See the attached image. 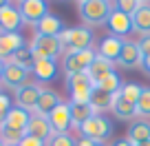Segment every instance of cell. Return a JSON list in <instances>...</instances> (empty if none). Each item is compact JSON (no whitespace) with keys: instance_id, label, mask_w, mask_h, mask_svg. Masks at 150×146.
<instances>
[{"instance_id":"ee69618b","label":"cell","mask_w":150,"mask_h":146,"mask_svg":"<svg viewBox=\"0 0 150 146\" xmlns=\"http://www.w3.org/2000/svg\"><path fill=\"white\" fill-rule=\"evenodd\" d=\"M0 146H5V144H2V140H0Z\"/></svg>"},{"instance_id":"7c38bea8","label":"cell","mask_w":150,"mask_h":146,"mask_svg":"<svg viewBox=\"0 0 150 146\" xmlns=\"http://www.w3.org/2000/svg\"><path fill=\"white\" fill-rule=\"evenodd\" d=\"M24 24L20 9L13 7L11 2H7L2 9H0V31L2 33H18V29Z\"/></svg>"},{"instance_id":"277c9868","label":"cell","mask_w":150,"mask_h":146,"mask_svg":"<svg viewBox=\"0 0 150 146\" xmlns=\"http://www.w3.org/2000/svg\"><path fill=\"white\" fill-rule=\"evenodd\" d=\"M33 62L35 60H55L57 56H64V47L57 38H47V36H35L29 44Z\"/></svg>"},{"instance_id":"ba28073f","label":"cell","mask_w":150,"mask_h":146,"mask_svg":"<svg viewBox=\"0 0 150 146\" xmlns=\"http://www.w3.org/2000/svg\"><path fill=\"white\" fill-rule=\"evenodd\" d=\"M13 98H16V106L22 108V111H29L33 113L38 106V100H40V93H42V86L38 82H29V84L20 86L18 91H13Z\"/></svg>"},{"instance_id":"9c48e42d","label":"cell","mask_w":150,"mask_h":146,"mask_svg":"<svg viewBox=\"0 0 150 146\" xmlns=\"http://www.w3.org/2000/svg\"><path fill=\"white\" fill-rule=\"evenodd\" d=\"M49 124H51L53 133H69V128L73 126L71 122V104L60 102L51 113H49Z\"/></svg>"},{"instance_id":"8992f818","label":"cell","mask_w":150,"mask_h":146,"mask_svg":"<svg viewBox=\"0 0 150 146\" xmlns=\"http://www.w3.org/2000/svg\"><path fill=\"white\" fill-rule=\"evenodd\" d=\"M95 58H97V53L93 51V47L84 49V51H77V53H66L64 56V64H62L64 75L71 78V75H77V73H86Z\"/></svg>"},{"instance_id":"e575fe53","label":"cell","mask_w":150,"mask_h":146,"mask_svg":"<svg viewBox=\"0 0 150 146\" xmlns=\"http://www.w3.org/2000/svg\"><path fill=\"white\" fill-rule=\"evenodd\" d=\"M18 146H47V142L38 140V137H31V135H24L22 140H20Z\"/></svg>"},{"instance_id":"7402d4cb","label":"cell","mask_w":150,"mask_h":146,"mask_svg":"<svg viewBox=\"0 0 150 146\" xmlns=\"http://www.w3.org/2000/svg\"><path fill=\"white\" fill-rule=\"evenodd\" d=\"M128 142L130 144H141V142H150V124L144 120H137L128 126Z\"/></svg>"},{"instance_id":"1f68e13d","label":"cell","mask_w":150,"mask_h":146,"mask_svg":"<svg viewBox=\"0 0 150 146\" xmlns=\"http://www.w3.org/2000/svg\"><path fill=\"white\" fill-rule=\"evenodd\" d=\"M47 146H77V140H73L71 133H53V137L47 142Z\"/></svg>"},{"instance_id":"484cf974","label":"cell","mask_w":150,"mask_h":146,"mask_svg":"<svg viewBox=\"0 0 150 146\" xmlns=\"http://www.w3.org/2000/svg\"><path fill=\"white\" fill-rule=\"evenodd\" d=\"M69 104H71V122H73L75 128H80L84 122H88L95 115L88 104H73V102H69Z\"/></svg>"},{"instance_id":"836d02e7","label":"cell","mask_w":150,"mask_h":146,"mask_svg":"<svg viewBox=\"0 0 150 146\" xmlns=\"http://www.w3.org/2000/svg\"><path fill=\"white\" fill-rule=\"evenodd\" d=\"M11 111V98L0 91V115H7Z\"/></svg>"},{"instance_id":"f35d334b","label":"cell","mask_w":150,"mask_h":146,"mask_svg":"<svg viewBox=\"0 0 150 146\" xmlns=\"http://www.w3.org/2000/svg\"><path fill=\"white\" fill-rule=\"evenodd\" d=\"M141 69H144L146 73H148V75H150V58H146V60L141 62Z\"/></svg>"},{"instance_id":"ac0fdd59","label":"cell","mask_w":150,"mask_h":146,"mask_svg":"<svg viewBox=\"0 0 150 146\" xmlns=\"http://www.w3.org/2000/svg\"><path fill=\"white\" fill-rule=\"evenodd\" d=\"M122 47H124V38H117V36H106L99 44V51L97 56L106 58L110 62H117L119 53H122Z\"/></svg>"},{"instance_id":"5bb4252c","label":"cell","mask_w":150,"mask_h":146,"mask_svg":"<svg viewBox=\"0 0 150 146\" xmlns=\"http://www.w3.org/2000/svg\"><path fill=\"white\" fill-rule=\"evenodd\" d=\"M27 135L38 137V140H42V142H49L53 137V128L49 124V118L31 113V120H29V126H27Z\"/></svg>"},{"instance_id":"f546056e","label":"cell","mask_w":150,"mask_h":146,"mask_svg":"<svg viewBox=\"0 0 150 146\" xmlns=\"http://www.w3.org/2000/svg\"><path fill=\"white\" fill-rule=\"evenodd\" d=\"M137 115L139 118H150V86H144L141 89V95L137 100Z\"/></svg>"},{"instance_id":"d4e9b609","label":"cell","mask_w":150,"mask_h":146,"mask_svg":"<svg viewBox=\"0 0 150 146\" xmlns=\"http://www.w3.org/2000/svg\"><path fill=\"white\" fill-rule=\"evenodd\" d=\"M122 84H124V82H122V78H119V73H117V71H112V73H108V75H104L102 80L95 82V89H97V91H104V93L115 95V93H119Z\"/></svg>"},{"instance_id":"60d3db41","label":"cell","mask_w":150,"mask_h":146,"mask_svg":"<svg viewBox=\"0 0 150 146\" xmlns=\"http://www.w3.org/2000/svg\"><path fill=\"white\" fill-rule=\"evenodd\" d=\"M132 146H150V142H141V144H132Z\"/></svg>"},{"instance_id":"ffe728a7","label":"cell","mask_w":150,"mask_h":146,"mask_svg":"<svg viewBox=\"0 0 150 146\" xmlns=\"http://www.w3.org/2000/svg\"><path fill=\"white\" fill-rule=\"evenodd\" d=\"M132 31L141 36H150V2H144L139 9L132 14Z\"/></svg>"},{"instance_id":"d6986e66","label":"cell","mask_w":150,"mask_h":146,"mask_svg":"<svg viewBox=\"0 0 150 146\" xmlns=\"http://www.w3.org/2000/svg\"><path fill=\"white\" fill-rule=\"evenodd\" d=\"M60 102H62L60 95H57L53 89H42V93H40V100H38V106H35V111H33V113L49 118V113H51V111H53V108H55Z\"/></svg>"},{"instance_id":"44dd1931","label":"cell","mask_w":150,"mask_h":146,"mask_svg":"<svg viewBox=\"0 0 150 146\" xmlns=\"http://www.w3.org/2000/svg\"><path fill=\"white\" fill-rule=\"evenodd\" d=\"M31 73L40 82H51L57 75V64H55V60H35L31 66Z\"/></svg>"},{"instance_id":"d6a6232c","label":"cell","mask_w":150,"mask_h":146,"mask_svg":"<svg viewBox=\"0 0 150 146\" xmlns=\"http://www.w3.org/2000/svg\"><path fill=\"white\" fill-rule=\"evenodd\" d=\"M141 5H144V2H137V0H119V2H112V7H115V9H119L122 14L130 16V18H132V14H135Z\"/></svg>"},{"instance_id":"8d00e7d4","label":"cell","mask_w":150,"mask_h":146,"mask_svg":"<svg viewBox=\"0 0 150 146\" xmlns=\"http://www.w3.org/2000/svg\"><path fill=\"white\" fill-rule=\"evenodd\" d=\"M97 142H93V140H88V137H80L77 140V146H95Z\"/></svg>"},{"instance_id":"4fadbf2b","label":"cell","mask_w":150,"mask_h":146,"mask_svg":"<svg viewBox=\"0 0 150 146\" xmlns=\"http://www.w3.org/2000/svg\"><path fill=\"white\" fill-rule=\"evenodd\" d=\"M144 58H141V51H139V44L132 42V40H124V47H122V53H119L117 62L122 69H135V66H141Z\"/></svg>"},{"instance_id":"30bf717a","label":"cell","mask_w":150,"mask_h":146,"mask_svg":"<svg viewBox=\"0 0 150 146\" xmlns=\"http://www.w3.org/2000/svg\"><path fill=\"white\" fill-rule=\"evenodd\" d=\"M18 9H20L22 20L24 22H31V24H38L49 14V5L44 0H22Z\"/></svg>"},{"instance_id":"74e56055","label":"cell","mask_w":150,"mask_h":146,"mask_svg":"<svg viewBox=\"0 0 150 146\" xmlns=\"http://www.w3.org/2000/svg\"><path fill=\"white\" fill-rule=\"evenodd\" d=\"M110 146H132V144L128 142V137H119V140H115Z\"/></svg>"},{"instance_id":"2e32d148","label":"cell","mask_w":150,"mask_h":146,"mask_svg":"<svg viewBox=\"0 0 150 146\" xmlns=\"http://www.w3.org/2000/svg\"><path fill=\"white\" fill-rule=\"evenodd\" d=\"M33 27H35V36H47V38H57V36L64 31L62 20L57 18V16H53V14H47L38 24H33Z\"/></svg>"},{"instance_id":"f1b7e54d","label":"cell","mask_w":150,"mask_h":146,"mask_svg":"<svg viewBox=\"0 0 150 146\" xmlns=\"http://www.w3.org/2000/svg\"><path fill=\"white\" fill-rule=\"evenodd\" d=\"M9 62L11 64H18V66H24V69H29L31 71V66H33V56H31V49L24 44L22 49H18V51L13 53V56L9 58ZM7 64V62H5Z\"/></svg>"},{"instance_id":"83f0119b","label":"cell","mask_w":150,"mask_h":146,"mask_svg":"<svg viewBox=\"0 0 150 146\" xmlns=\"http://www.w3.org/2000/svg\"><path fill=\"white\" fill-rule=\"evenodd\" d=\"M141 89H144V86H139L137 82H126V84H122L119 93H115V95H119V98L126 100L128 104H135L137 106V100H139V95H141Z\"/></svg>"},{"instance_id":"d590c367","label":"cell","mask_w":150,"mask_h":146,"mask_svg":"<svg viewBox=\"0 0 150 146\" xmlns=\"http://www.w3.org/2000/svg\"><path fill=\"white\" fill-rule=\"evenodd\" d=\"M137 44H139L141 58H144V60H146V58H150V36H146V38H141V40H139V42H137Z\"/></svg>"},{"instance_id":"4dcf8cb0","label":"cell","mask_w":150,"mask_h":146,"mask_svg":"<svg viewBox=\"0 0 150 146\" xmlns=\"http://www.w3.org/2000/svg\"><path fill=\"white\" fill-rule=\"evenodd\" d=\"M24 135H27V133L13 131V128H7V126L0 128V140H2V144H5V146H18L20 140H22Z\"/></svg>"},{"instance_id":"9a60e30c","label":"cell","mask_w":150,"mask_h":146,"mask_svg":"<svg viewBox=\"0 0 150 146\" xmlns=\"http://www.w3.org/2000/svg\"><path fill=\"white\" fill-rule=\"evenodd\" d=\"M22 47H24V38L20 33H2L0 31V60L2 62H9V58Z\"/></svg>"},{"instance_id":"b9f144b4","label":"cell","mask_w":150,"mask_h":146,"mask_svg":"<svg viewBox=\"0 0 150 146\" xmlns=\"http://www.w3.org/2000/svg\"><path fill=\"white\" fill-rule=\"evenodd\" d=\"M7 5V2H5V0H0V9H2V7H5Z\"/></svg>"},{"instance_id":"603a6c76","label":"cell","mask_w":150,"mask_h":146,"mask_svg":"<svg viewBox=\"0 0 150 146\" xmlns=\"http://www.w3.org/2000/svg\"><path fill=\"white\" fill-rule=\"evenodd\" d=\"M115 71V62H110V60H106V58H102V56H97L93 60V64L88 66V73L91 78H93V82H97V80H102L104 75H108V73H112Z\"/></svg>"},{"instance_id":"8fae6325","label":"cell","mask_w":150,"mask_h":146,"mask_svg":"<svg viewBox=\"0 0 150 146\" xmlns=\"http://www.w3.org/2000/svg\"><path fill=\"white\" fill-rule=\"evenodd\" d=\"M106 27L108 31H110V36H117V38H126L128 33L132 31V18L126 14H122L119 9H115L112 7L110 16H108L106 20Z\"/></svg>"},{"instance_id":"4316f807","label":"cell","mask_w":150,"mask_h":146,"mask_svg":"<svg viewBox=\"0 0 150 146\" xmlns=\"http://www.w3.org/2000/svg\"><path fill=\"white\" fill-rule=\"evenodd\" d=\"M88 106L93 108V113H95V115H102V111H110V106H112V95L95 89V93L91 95Z\"/></svg>"},{"instance_id":"7bdbcfd3","label":"cell","mask_w":150,"mask_h":146,"mask_svg":"<svg viewBox=\"0 0 150 146\" xmlns=\"http://www.w3.org/2000/svg\"><path fill=\"white\" fill-rule=\"evenodd\" d=\"M95 146H104V144H99V142H97V144H95Z\"/></svg>"},{"instance_id":"ab89813d","label":"cell","mask_w":150,"mask_h":146,"mask_svg":"<svg viewBox=\"0 0 150 146\" xmlns=\"http://www.w3.org/2000/svg\"><path fill=\"white\" fill-rule=\"evenodd\" d=\"M2 71H5V62L0 60V78H2Z\"/></svg>"},{"instance_id":"5b68a950","label":"cell","mask_w":150,"mask_h":146,"mask_svg":"<svg viewBox=\"0 0 150 146\" xmlns=\"http://www.w3.org/2000/svg\"><path fill=\"white\" fill-rule=\"evenodd\" d=\"M77 131L82 133V137H88V140H93V142L104 144V142L112 135V122L108 118H104V115H93V118H91L88 122H84Z\"/></svg>"},{"instance_id":"6da1fadb","label":"cell","mask_w":150,"mask_h":146,"mask_svg":"<svg viewBox=\"0 0 150 146\" xmlns=\"http://www.w3.org/2000/svg\"><path fill=\"white\" fill-rule=\"evenodd\" d=\"M57 40L64 47V56L66 53H77L84 51V49H91L93 44V33L84 27H75V29H64V31L57 36Z\"/></svg>"},{"instance_id":"7a4b0ae2","label":"cell","mask_w":150,"mask_h":146,"mask_svg":"<svg viewBox=\"0 0 150 146\" xmlns=\"http://www.w3.org/2000/svg\"><path fill=\"white\" fill-rule=\"evenodd\" d=\"M77 11H80V18L84 22L102 24L110 16L112 2H106V0H84V2H77Z\"/></svg>"},{"instance_id":"cb8c5ba5","label":"cell","mask_w":150,"mask_h":146,"mask_svg":"<svg viewBox=\"0 0 150 146\" xmlns=\"http://www.w3.org/2000/svg\"><path fill=\"white\" fill-rule=\"evenodd\" d=\"M110 111L115 113V118H119V120H132V118H137L135 104H128L126 100H122L119 95H112V106H110Z\"/></svg>"},{"instance_id":"e0dca14e","label":"cell","mask_w":150,"mask_h":146,"mask_svg":"<svg viewBox=\"0 0 150 146\" xmlns=\"http://www.w3.org/2000/svg\"><path fill=\"white\" fill-rule=\"evenodd\" d=\"M29 120H31V113H29V111H22V108H18V106H11V111L5 115V124H2V126L20 131V133H27Z\"/></svg>"},{"instance_id":"3957f363","label":"cell","mask_w":150,"mask_h":146,"mask_svg":"<svg viewBox=\"0 0 150 146\" xmlns=\"http://www.w3.org/2000/svg\"><path fill=\"white\" fill-rule=\"evenodd\" d=\"M66 84L71 89V102L73 104H88L91 95L95 93V82L88 73H77V75L66 78Z\"/></svg>"},{"instance_id":"52a82bcc","label":"cell","mask_w":150,"mask_h":146,"mask_svg":"<svg viewBox=\"0 0 150 146\" xmlns=\"http://www.w3.org/2000/svg\"><path fill=\"white\" fill-rule=\"evenodd\" d=\"M29 75H31V71H29V69L7 62L5 71H2V78H0V84L7 86V89H11V91H18L20 86H24V84L31 82V80H29Z\"/></svg>"}]
</instances>
